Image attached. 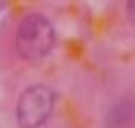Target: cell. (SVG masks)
Masks as SVG:
<instances>
[{"instance_id": "6da1fadb", "label": "cell", "mask_w": 135, "mask_h": 128, "mask_svg": "<svg viewBox=\"0 0 135 128\" xmlns=\"http://www.w3.org/2000/svg\"><path fill=\"white\" fill-rule=\"evenodd\" d=\"M55 46V28L41 14H28L16 30V53L23 60H41Z\"/></svg>"}, {"instance_id": "7a4b0ae2", "label": "cell", "mask_w": 135, "mask_h": 128, "mask_svg": "<svg viewBox=\"0 0 135 128\" xmlns=\"http://www.w3.org/2000/svg\"><path fill=\"white\" fill-rule=\"evenodd\" d=\"M55 94L46 85L28 87L16 105V121L21 128H41L53 114Z\"/></svg>"}, {"instance_id": "3957f363", "label": "cell", "mask_w": 135, "mask_h": 128, "mask_svg": "<svg viewBox=\"0 0 135 128\" xmlns=\"http://www.w3.org/2000/svg\"><path fill=\"white\" fill-rule=\"evenodd\" d=\"M128 117H131V103H117V105H114V110L108 114L105 124H108L110 128H117V126H121Z\"/></svg>"}, {"instance_id": "277c9868", "label": "cell", "mask_w": 135, "mask_h": 128, "mask_svg": "<svg viewBox=\"0 0 135 128\" xmlns=\"http://www.w3.org/2000/svg\"><path fill=\"white\" fill-rule=\"evenodd\" d=\"M126 14H128V21H135V0L126 2Z\"/></svg>"}, {"instance_id": "5b68a950", "label": "cell", "mask_w": 135, "mask_h": 128, "mask_svg": "<svg viewBox=\"0 0 135 128\" xmlns=\"http://www.w3.org/2000/svg\"><path fill=\"white\" fill-rule=\"evenodd\" d=\"M2 7H5V0H0V9H2Z\"/></svg>"}]
</instances>
